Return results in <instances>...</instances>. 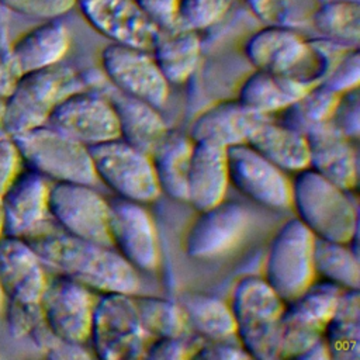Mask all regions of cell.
Segmentation results:
<instances>
[{"label": "cell", "mask_w": 360, "mask_h": 360, "mask_svg": "<svg viewBox=\"0 0 360 360\" xmlns=\"http://www.w3.org/2000/svg\"><path fill=\"white\" fill-rule=\"evenodd\" d=\"M24 239L44 266L93 291L135 294L139 288L138 270L112 246L73 236L53 221Z\"/></svg>", "instance_id": "obj_1"}, {"label": "cell", "mask_w": 360, "mask_h": 360, "mask_svg": "<svg viewBox=\"0 0 360 360\" xmlns=\"http://www.w3.org/2000/svg\"><path fill=\"white\" fill-rule=\"evenodd\" d=\"M96 86L83 73L60 63L25 72L4 97L1 129L14 136L45 125L53 108L65 97Z\"/></svg>", "instance_id": "obj_2"}, {"label": "cell", "mask_w": 360, "mask_h": 360, "mask_svg": "<svg viewBox=\"0 0 360 360\" xmlns=\"http://www.w3.org/2000/svg\"><path fill=\"white\" fill-rule=\"evenodd\" d=\"M352 193L308 167L292 180L291 207L315 238L347 243L359 235V207Z\"/></svg>", "instance_id": "obj_3"}, {"label": "cell", "mask_w": 360, "mask_h": 360, "mask_svg": "<svg viewBox=\"0 0 360 360\" xmlns=\"http://www.w3.org/2000/svg\"><path fill=\"white\" fill-rule=\"evenodd\" d=\"M231 309L236 322V336L250 359H280L281 316L285 301L264 277L246 276L232 292Z\"/></svg>", "instance_id": "obj_4"}, {"label": "cell", "mask_w": 360, "mask_h": 360, "mask_svg": "<svg viewBox=\"0 0 360 360\" xmlns=\"http://www.w3.org/2000/svg\"><path fill=\"white\" fill-rule=\"evenodd\" d=\"M21 162L52 183H82L94 186L97 174L89 146L49 125H41L14 135Z\"/></svg>", "instance_id": "obj_5"}, {"label": "cell", "mask_w": 360, "mask_h": 360, "mask_svg": "<svg viewBox=\"0 0 360 360\" xmlns=\"http://www.w3.org/2000/svg\"><path fill=\"white\" fill-rule=\"evenodd\" d=\"M150 340L138 316L132 294L105 292L97 298L89 342L98 359H143Z\"/></svg>", "instance_id": "obj_6"}, {"label": "cell", "mask_w": 360, "mask_h": 360, "mask_svg": "<svg viewBox=\"0 0 360 360\" xmlns=\"http://www.w3.org/2000/svg\"><path fill=\"white\" fill-rule=\"evenodd\" d=\"M89 152L97 179L117 197L146 204L162 194L150 156L124 139L89 146Z\"/></svg>", "instance_id": "obj_7"}, {"label": "cell", "mask_w": 360, "mask_h": 360, "mask_svg": "<svg viewBox=\"0 0 360 360\" xmlns=\"http://www.w3.org/2000/svg\"><path fill=\"white\" fill-rule=\"evenodd\" d=\"M314 243L315 235L298 218H291L269 246L264 278L285 302L315 281Z\"/></svg>", "instance_id": "obj_8"}, {"label": "cell", "mask_w": 360, "mask_h": 360, "mask_svg": "<svg viewBox=\"0 0 360 360\" xmlns=\"http://www.w3.org/2000/svg\"><path fill=\"white\" fill-rule=\"evenodd\" d=\"M342 288L329 281H314L285 302L281 316L280 359H298L323 338Z\"/></svg>", "instance_id": "obj_9"}, {"label": "cell", "mask_w": 360, "mask_h": 360, "mask_svg": "<svg viewBox=\"0 0 360 360\" xmlns=\"http://www.w3.org/2000/svg\"><path fill=\"white\" fill-rule=\"evenodd\" d=\"M48 210L51 219L65 232L112 246L108 233V202L93 186L51 183Z\"/></svg>", "instance_id": "obj_10"}, {"label": "cell", "mask_w": 360, "mask_h": 360, "mask_svg": "<svg viewBox=\"0 0 360 360\" xmlns=\"http://www.w3.org/2000/svg\"><path fill=\"white\" fill-rule=\"evenodd\" d=\"M96 301L89 287L55 274L46 281L39 309L53 335L69 343L84 346L90 340Z\"/></svg>", "instance_id": "obj_11"}, {"label": "cell", "mask_w": 360, "mask_h": 360, "mask_svg": "<svg viewBox=\"0 0 360 360\" xmlns=\"http://www.w3.org/2000/svg\"><path fill=\"white\" fill-rule=\"evenodd\" d=\"M101 70L117 90L162 108L169 97V82L150 51L110 42L101 52Z\"/></svg>", "instance_id": "obj_12"}, {"label": "cell", "mask_w": 360, "mask_h": 360, "mask_svg": "<svg viewBox=\"0 0 360 360\" xmlns=\"http://www.w3.org/2000/svg\"><path fill=\"white\" fill-rule=\"evenodd\" d=\"M46 125L86 146L120 138L114 107L97 87H87L65 97L51 112Z\"/></svg>", "instance_id": "obj_13"}, {"label": "cell", "mask_w": 360, "mask_h": 360, "mask_svg": "<svg viewBox=\"0 0 360 360\" xmlns=\"http://www.w3.org/2000/svg\"><path fill=\"white\" fill-rule=\"evenodd\" d=\"M107 202L112 248L136 270L155 271L160 263L159 236L143 204L117 195Z\"/></svg>", "instance_id": "obj_14"}, {"label": "cell", "mask_w": 360, "mask_h": 360, "mask_svg": "<svg viewBox=\"0 0 360 360\" xmlns=\"http://www.w3.org/2000/svg\"><path fill=\"white\" fill-rule=\"evenodd\" d=\"M226 153L229 184L245 197L271 210H285L292 205V181L284 170L248 143L229 146Z\"/></svg>", "instance_id": "obj_15"}, {"label": "cell", "mask_w": 360, "mask_h": 360, "mask_svg": "<svg viewBox=\"0 0 360 360\" xmlns=\"http://www.w3.org/2000/svg\"><path fill=\"white\" fill-rule=\"evenodd\" d=\"M249 225V210L238 201L224 200L208 210L200 211L186 235V253L200 260L225 255L239 245Z\"/></svg>", "instance_id": "obj_16"}, {"label": "cell", "mask_w": 360, "mask_h": 360, "mask_svg": "<svg viewBox=\"0 0 360 360\" xmlns=\"http://www.w3.org/2000/svg\"><path fill=\"white\" fill-rule=\"evenodd\" d=\"M76 6L84 20L111 42L152 49L159 27L135 0H76Z\"/></svg>", "instance_id": "obj_17"}, {"label": "cell", "mask_w": 360, "mask_h": 360, "mask_svg": "<svg viewBox=\"0 0 360 360\" xmlns=\"http://www.w3.org/2000/svg\"><path fill=\"white\" fill-rule=\"evenodd\" d=\"M49 188L51 181L35 170H18L0 195L6 236L24 239L49 221Z\"/></svg>", "instance_id": "obj_18"}, {"label": "cell", "mask_w": 360, "mask_h": 360, "mask_svg": "<svg viewBox=\"0 0 360 360\" xmlns=\"http://www.w3.org/2000/svg\"><path fill=\"white\" fill-rule=\"evenodd\" d=\"M48 281L44 263L22 238L0 239V284L6 301L38 305Z\"/></svg>", "instance_id": "obj_19"}, {"label": "cell", "mask_w": 360, "mask_h": 360, "mask_svg": "<svg viewBox=\"0 0 360 360\" xmlns=\"http://www.w3.org/2000/svg\"><path fill=\"white\" fill-rule=\"evenodd\" d=\"M309 153V169L343 190L354 191L359 186V149L330 122L305 134Z\"/></svg>", "instance_id": "obj_20"}, {"label": "cell", "mask_w": 360, "mask_h": 360, "mask_svg": "<svg viewBox=\"0 0 360 360\" xmlns=\"http://www.w3.org/2000/svg\"><path fill=\"white\" fill-rule=\"evenodd\" d=\"M226 149L207 141L194 142L186 201L198 212L225 200L229 186Z\"/></svg>", "instance_id": "obj_21"}, {"label": "cell", "mask_w": 360, "mask_h": 360, "mask_svg": "<svg viewBox=\"0 0 360 360\" xmlns=\"http://www.w3.org/2000/svg\"><path fill=\"white\" fill-rule=\"evenodd\" d=\"M267 115L245 107L238 98L221 101L204 112L193 122L190 138L194 142L207 141L224 148L246 143L255 127Z\"/></svg>", "instance_id": "obj_22"}, {"label": "cell", "mask_w": 360, "mask_h": 360, "mask_svg": "<svg viewBox=\"0 0 360 360\" xmlns=\"http://www.w3.org/2000/svg\"><path fill=\"white\" fill-rule=\"evenodd\" d=\"M114 107L120 138L149 156L169 131L159 108L136 97L125 94L115 87L103 91Z\"/></svg>", "instance_id": "obj_23"}, {"label": "cell", "mask_w": 360, "mask_h": 360, "mask_svg": "<svg viewBox=\"0 0 360 360\" xmlns=\"http://www.w3.org/2000/svg\"><path fill=\"white\" fill-rule=\"evenodd\" d=\"M69 46V28L59 18L45 20L10 44L11 55L21 75L60 63Z\"/></svg>", "instance_id": "obj_24"}, {"label": "cell", "mask_w": 360, "mask_h": 360, "mask_svg": "<svg viewBox=\"0 0 360 360\" xmlns=\"http://www.w3.org/2000/svg\"><path fill=\"white\" fill-rule=\"evenodd\" d=\"M246 143L284 172L298 173L309 166L307 136L270 115L255 127Z\"/></svg>", "instance_id": "obj_25"}, {"label": "cell", "mask_w": 360, "mask_h": 360, "mask_svg": "<svg viewBox=\"0 0 360 360\" xmlns=\"http://www.w3.org/2000/svg\"><path fill=\"white\" fill-rule=\"evenodd\" d=\"M305 41L300 31L264 25L243 45V53L255 69L287 75L304 52Z\"/></svg>", "instance_id": "obj_26"}, {"label": "cell", "mask_w": 360, "mask_h": 360, "mask_svg": "<svg viewBox=\"0 0 360 360\" xmlns=\"http://www.w3.org/2000/svg\"><path fill=\"white\" fill-rule=\"evenodd\" d=\"M202 52L198 31L159 28L150 53L169 84L186 83L197 70Z\"/></svg>", "instance_id": "obj_27"}, {"label": "cell", "mask_w": 360, "mask_h": 360, "mask_svg": "<svg viewBox=\"0 0 360 360\" xmlns=\"http://www.w3.org/2000/svg\"><path fill=\"white\" fill-rule=\"evenodd\" d=\"M194 141L190 135L169 129L150 159L162 193L177 201L187 200V177Z\"/></svg>", "instance_id": "obj_28"}, {"label": "cell", "mask_w": 360, "mask_h": 360, "mask_svg": "<svg viewBox=\"0 0 360 360\" xmlns=\"http://www.w3.org/2000/svg\"><path fill=\"white\" fill-rule=\"evenodd\" d=\"M307 90L284 73L255 69L240 84L238 100L252 111L271 115L285 110Z\"/></svg>", "instance_id": "obj_29"}, {"label": "cell", "mask_w": 360, "mask_h": 360, "mask_svg": "<svg viewBox=\"0 0 360 360\" xmlns=\"http://www.w3.org/2000/svg\"><path fill=\"white\" fill-rule=\"evenodd\" d=\"M190 329L202 340L235 339L236 322L229 304L205 292H184L179 297Z\"/></svg>", "instance_id": "obj_30"}, {"label": "cell", "mask_w": 360, "mask_h": 360, "mask_svg": "<svg viewBox=\"0 0 360 360\" xmlns=\"http://www.w3.org/2000/svg\"><path fill=\"white\" fill-rule=\"evenodd\" d=\"M323 340L330 359L360 357V295L359 290H342L336 308L325 326Z\"/></svg>", "instance_id": "obj_31"}, {"label": "cell", "mask_w": 360, "mask_h": 360, "mask_svg": "<svg viewBox=\"0 0 360 360\" xmlns=\"http://www.w3.org/2000/svg\"><path fill=\"white\" fill-rule=\"evenodd\" d=\"M314 269L322 280L342 290H359L360 264L357 238H353L347 243L315 238Z\"/></svg>", "instance_id": "obj_32"}, {"label": "cell", "mask_w": 360, "mask_h": 360, "mask_svg": "<svg viewBox=\"0 0 360 360\" xmlns=\"http://www.w3.org/2000/svg\"><path fill=\"white\" fill-rule=\"evenodd\" d=\"M311 30L321 38L346 48L360 42V3L359 0H323L316 8Z\"/></svg>", "instance_id": "obj_33"}, {"label": "cell", "mask_w": 360, "mask_h": 360, "mask_svg": "<svg viewBox=\"0 0 360 360\" xmlns=\"http://www.w3.org/2000/svg\"><path fill=\"white\" fill-rule=\"evenodd\" d=\"M132 297L141 323L150 339L180 336L191 332L187 316L179 302L135 294Z\"/></svg>", "instance_id": "obj_34"}, {"label": "cell", "mask_w": 360, "mask_h": 360, "mask_svg": "<svg viewBox=\"0 0 360 360\" xmlns=\"http://www.w3.org/2000/svg\"><path fill=\"white\" fill-rule=\"evenodd\" d=\"M338 98L339 94L318 84L308 89L300 98L283 110L280 121L305 135L311 129L330 121Z\"/></svg>", "instance_id": "obj_35"}, {"label": "cell", "mask_w": 360, "mask_h": 360, "mask_svg": "<svg viewBox=\"0 0 360 360\" xmlns=\"http://www.w3.org/2000/svg\"><path fill=\"white\" fill-rule=\"evenodd\" d=\"M323 0H246L250 13L264 25L301 31L311 28L312 17Z\"/></svg>", "instance_id": "obj_36"}, {"label": "cell", "mask_w": 360, "mask_h": 360, "mask_svg": "<svg viewBox=\"0 0 360 360\" xmlns=\"http://www.w3.org/2000/svg\"><path fill=\"white\" fill-rule=\"evenodd\" d=\"M345 49L347 48L321 37L309 38L305 41L302 55L287 76L302 84L305 89L315 87L325 80Z\"/></svg>", "instance_id": "obj_37"}, {"label": "cell", "mask_w": 360, "mask_h": 360, "mask_svg": "<svg viewBox=\"0 0 360 360\" xmlns=\"http://www.w3.org/2000/svg\"><path fill=\"white\" fill-rule=\"evenodd\" d=\"M229 4L231 0H179L176 27L193 31L205 30L225 15Z\"/></svg>", "instance_id": "obj_38"}, {"label": "cell", "mask_w": 360, "mask_h": 360, "mask_svg": "<svg viewBox=\"0 0 360 360\" xmlns=\"http://www.w3.org/2000/svg\"><path fill=\"white\" fill-rule=\"evenodd\" d=\"M202 339L195 335L193 330L180 336L172 338H156L152 339L146 349V359L155 360H186L194 359L200 346L202 345Z\"/></svg>", "instance_id": "obj_39"}, {"label": "cell", "mask_w": 360, "mask_h": 360, "mask_svg": "<svg viewBox=\"0 0 360 360\" xmlns=\"http://www.w3.org/2000/svg\"><path fill=\"white\" fill-rule=\"evenodd\" d=\"M360 82V52L359 46L347 48L332 66L330 72L321 83L328 90L342 94L359 87Z\"/></svg>", "instance_id": "obj_40"}, {"label": "cell", "mask_w": 360, "mask_h": 360, "mask_svg": "<svg viewBox=\"0 0 360 360\" xmlns=\"http://www.w3.org/2000/svg\"><path fill=\"white\" fill-rule=\"evenodd\" d=\"M338 131L352 141L360 136V94L359 87L339 94L335 111L329 121Z\"/></svg>", "instance_id": "obj_41"}, {"label": "cell", "mask_w": 360, "mask_h": 360, "mask_svg": "<svg viewBox=\"0 0 360 360\" xmlns=\"http://www.w3.org/2000/svg\"><path fill=\"white\" fill-rule=\"evenodd\" d=\"M0 6L31 18H59L76 6V0H0Z\"/></svg>", "instance_id": "obj_42"}, {"label": "cell", "mask_w": 360, "mask_h": 360, "mask_svg": "<svg viewBox=\"0 0 360 360\" xmlns=\"http://www.w3.org/2000/svg\"><path fill=\"white\" fill-rule=\"evenodd\" d=\"M194 359L207 360H240L250 359L238 338L224 340H204Z\"/></svg>", "instance_id": "obj_43"}, {"label": "cell", "mask_w": 360, "mask_h": 360, "mask_svg": "<svg viewBox=\"0 0 360 360\" xmlns=\"http://www.w3.org/2000/svg\"><path fill=\"white\" fill-rule=\"evenodd\" d=\"M21 158L14 138L0 128V195L20 170Z\"/></svg>", "instance_id": "obj_44"}, {"label": "cell", "mask_w": 360, "mask_h": 360, "mask_svg": "<svg viewBox=\"0 0 360 360\" xmlns=\"http://www.w3.org/2000/svg\"><path fill=\"white\" fill-rule=\"evenodd\" d=\"M20 76L21 73L11 55L10 44H7V39L0 30V97H7L11 93Z\"/></svg>", "instance_id": "obj_45"}, {"label": "cell", "mask_w": 360, "mask_h": 360, "mask_svg": "<svg viewBox=\"0 0 360 360\" xmlns=\"http://www.w3.org/2000/svg\"><path fill=\"white\" fill-rule=\"evenodd\" d=\"M139 7L156 22L159 28L176 27V10L179 0H135Z\"/></svg>", "instance_id": "obj_46"}, {"label": "cell", "mask_w": 360, "mask_h": 360, "mask_svg": "<svg viewBox=\"0 0 360 360\" xmlns=\"http://www.w3.org/2000/svg\"><path fill=\"white\" fill-rule=\"evenodd\" d=\"M323 360V359H330L328 346L322 339H319L318 342H315L311 347H308L297 360Z\"/></svg>", "instance_id": "obj_47"}, {"label": "cell", "mask_w": 360, "mask_h": 360, "mask_svg": "<svg viewBox=\"0 0 360 360\" xmlns=\"http://www.w3.org/2000/svg\"><path fill=\"white\" fill-rule=\"evenodd\" d=\"M4 307H6V295H4L3 287H1V284H0V314H1V311L4 309Z\"/></svg>", "instance_id": "obj_48"}, {"label": "cell", "mask_w": 360, "mask_h": 360, "mask_svg": "<svg viewBox=\"0 0 360 360\" xmlns=\"http://www.w3.org/2000/svg\"><path fill=\"white\" fill-rule=\"evenodd\" d=\"M3 114H4V97H0V128H1Z\"/></svg>", "instance_id": "obj_49"}, {"label": "cell", "mask_w": 360, "mask_h": 360, "mask_svg": "<svg viewBox=\"0 0 360 360\" xmlns=\"http://www.w3.org/2000/svg\"><path fill=\"white\" fill-rule=\"evenodd\" d=\"M4 236V231H3V217H1V208H0V239Z\"/></svg>", "instance_id": "obj_50"}]
</instances>
